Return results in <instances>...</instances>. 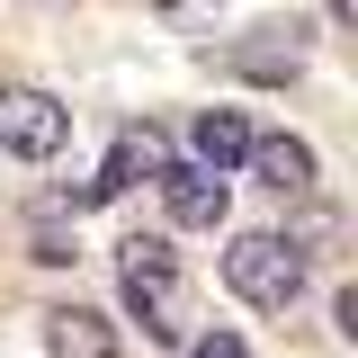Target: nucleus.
Returning a JSON list of instances; mask_svg holds the SVG:
<instances>
[{
    "label": "nucleus",
    "mask_w": 358,
    "mask_h": 358,
    "mask_svg": "<svg viewBox=\"0 0 358 358\" xmlns=\"http://www.w3.org/2000/svg\"><path fill=\"white\" fill-rule=\"evenodd\" d=\"M224 287H233L242 305H260V313H287L305 296V242H287V233H233Z\"/></svg>",
    "instance_id": "nucleus-1"
},
{
    "label": "nucleus",
    "mask_w": 358,
    "mask_h": 358,
    "mask_svg": "<svg viewBox=\"0 0 358 358\" xmlns=\"http://www.w3.org/2000/svg\"><path fill=\"white\" fill-rule=\"evenodd\" d=\"M117 278H126V305L143 313L152 341H179V260L162 233H126L117 242Z\"/></svg>",
    "instance_id": "nucleus-2"
},
{
    "label": "nucleus",
    "mask_w": 358,
    "mask_h": 358,
    "mask_svg": "<svg viewBox=\"0 0 358 358\" xmlns=\"http://www.w3.org/2000/svg\"><path fill=\"white\" fill-rule=\"evenodd\" d=\"M72 143V108L36 81H0V152H18V162H54Z\"/></svg>",
    "instance_id": "nucleus-3"
},
{
    "label": "nucleus",
    "mask_w": 358,
    "mask_h": 358,
    "mask_svg": "<svg viewBox=\"0 0 358 358\" xmlns=\"http://www.w3.org/2000/svg\"><path fill=\"white\" fill-rule=\"evenodd\" d=\"M162 171H171V134H162V126H117V143H108L99 179H81V188H72V206H108V197H126L134 179H162Z\"/></svg>",
    "instance_id": "nucleus-4"
},
{
    "label": "nucleus",
    "mask_w": 358,
    "mask_h": 358,
    "mask_svg": "<svg viewBox=\"0 0 358 358\" xmlns=\"http://www.w3.org/2000/svg\"><path fill=\"white\" fill-rule=\"evenodd\" d=\"M224 206H233V197H224L215 171H197V162H171V171H162V215H171L179 233H215Z\"/></svg>",
    "instance_id": "nucleus-5"
},
{
    "label": "nucleus",
    "mask_w": 358,
    "mask_h": 358,
    "mask_svg": "<svg viewBox=\"0 0 358 358\" xmlns=\"http://www.w3.org/2000/svg\"><path fill=\"white\" fill-rule=\"evenodd\" d=\"M251 179L260 188H278V197H305L313 188V143H296V134H251Z\"/></svg>",
    "instance_id": "nucleus-6"
},
{
    "label": "nucleus",
    "mask_w": 358,
    "mask_h": 358,
    "mask_svg": "<svg viewBox=\"0 0 358 358\" xmlns=\"http://www.w3.org/2000/svg\"><path fill=\"white\" fill-rule=\"evenodd\" d=\"M188 152H197V171H233L242 152H251V117L242 108H197V126H188Z\"/></svg>",
    "instance_id": "nucleus-7"
},
{
    "label": "nucleus",
    "mask_w": 358,
    "mask_h": 358,
    "mask_svg": "<svg viewBox=\"0 0 358 358\" xmlns=\"http://www.w3.org/2000/svg\"><path fill=\"white\" fill-rule=\"evenodd\" d=\"M45 350L54 358H117V331H108V313H90V305H54L45 313Z\"/></svg>",
    "instance_id": "nucleus-8"
},
{
    "label": "nucleus",
    "mask_w": 358,
    "mask_h": 358,
    "mask_svg": "<svg viewBox=\"0 0 358 358\" xmlns=\"http://www.w3.org/2000/svg\"><path fill=\"white\" fill-rule=\"evenodd\" d=\"M197 358H251V350H242L233 331H206V341H197Z\"/></svg>",
    "instance_id": "nucleus-9"
},
{
    "label": "nucleus",
    "mask_w": 358,
    "mask_h": 358,
    "mask_svg": "<svg viewBox=\"0 0 358 358\" xmlns=\"http://www.w3.org/2000/svg\"><path fill=\"white\" fill-rule=\"evenodd\" d=\"M322 9H331V18H341V27H350V18H358V0H322Z\"/></svg>",
    "instance_id": "nucleus-10"
}]
</instances>
